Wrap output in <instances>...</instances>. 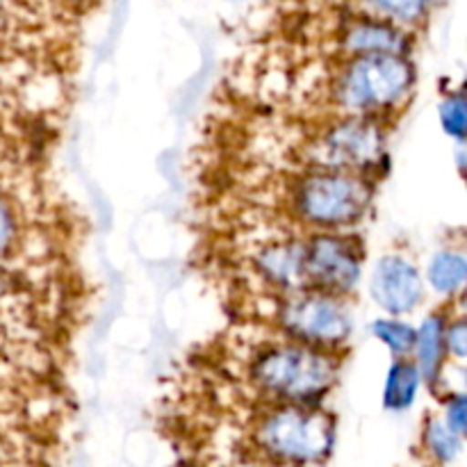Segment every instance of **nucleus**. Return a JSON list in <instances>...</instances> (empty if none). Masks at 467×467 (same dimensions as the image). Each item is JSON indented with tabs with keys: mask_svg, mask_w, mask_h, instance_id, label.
<instances>
[{
	"mask_svg": "<svg viewBox=\"0 0 467 467\" xmlns=\"http://www.w3.org/2000/svg\"><path fill=\"white\" fill-rule=\"evenodd\" d=\"M415 67L404 55H358L347 57L327 85V96L340 117L379 119L409 100Z\"/></svg>",
	"mask_w": 467,
	"mask_h": 467,
	"instance_id": "nucleus-1",
	"label": "nucleus"
},
{
	"mask_svg": "<svg viewBox=\"0 0 467 467\" xmlns=\"http://www.w3.org/2000/svg\"><path fill=\"white\" fill-rule=\"evenodd\" d=\"M340 360L328 349L272 345L249 363V383L274 404L317 406L336 386Z\"/></svg>",
	"mask_w": 467,
	"mask_h": 467,
	"instance_id": "nucleus-2",
	"label": "nucleus"
},
{
	"mask_svg": "<svg viewBox=\"0 0 467 467\" xmlns=\"http://www.w3.org/2000/svg\"><path fill=\"white\" fill-rule=\"evenodd\" d=\"M251 445L272 465H319L336 445V418L319 404H274L251 427Z\"/></svg>",
	"mask_w": 467,
	"mask_h": 467,
	"instance_id": "nucleus-3",
	"label": "nucleus"
},
{
	"mask_svg": "<svg viewBox=\"0 0 467 467\" xmlns=\"http://www.w3.org/2000/svg\"><path fill=\"white\" fill-rule=\"evenodd\" d=\"M287 199L299 222L340 231L365 217L374 199V182L356 173L304 171L290 185Z\"/></svg>",
	"mask_w": 467,
	"mask_h": 467,
	"instance_id": "nucleus-4",
	"label": "nucleus"
},
{
	"mask_svg": "<svg viewBox=\"0 0 467 467\" xmlns=\"http://www.w3.org/2000/svg\"><path fill=\"white\" fill-rule=\"evenodd\" d=\"M304 171L368 176L386 160V132L379 119L337 117L301 144Z\"/></svg>",
	"mask_w": 467,
	"mask_h": 467,
	"instance_id": "nucleus-5",
	"label": "nucleus"
},
{
	"mask_svg": "<svg viewBox=\"0 0 467 467\" xmlns=\"http://www.w3.org/2000/svg\"><path fill=\"white\" fill-rule=\"evenodd\" d=\"M278 327L292 342L315 349L342 345L351 333L349 310L342 299L319 292H299L283 296L276 308Z\"/></svg>",
	"mask_w": 467,
	"mask_h": 467,
	"instance_id": "nucleus-6",
	"label": "nucleus"
},
{
	"mask_svg": "<svg viewBox=\"0 0 467 467\" xmlns=\"http://www.w3.org/2000/svg\"><path fill=\"white\" fill-rule=\"evenodd\" d=\"M363 269V246L351 235L319 233L304 240V274L308 292L337 296L354 290Z\"/></svg>",
	"mask_w": 467,
	"mask_h": 467,
	"instance_id": "nucleus-7",
	"label": "nucleus"
},
{
	"mask_svg": "<svg viewBox=\"0 0 467 467\" xmlns=\"http://www.w3.org/2000/svg\"><path fill=\"white\" fill-rule=\"evenodd\" d=\"M251 265L255 269V276L276 292H283V296L308 292L304 274V240L276 237L272 242H265L255 249Z\"/></svg>",
	"mask_w": 467,
	"mask_h": 467,
	"instance_id": "nucleus-8",
	"label": "nucleus"
},
{
	"mask_svg": "<svg viewBox=\"0 0 467 467\" xmlns=\"http://www.w3.org/2000/svg\"><path fill=\"white\" fill-rule=\"evenodd\" d=\"M424 287L418 267L401 255H386L372 274V296L390 315H404L418 308Z\"/></svg>",
	"mask_w": 467,
	"mask_h": 467,
	"instance_id": "nucleus-9",
	"label": "nucleus"
},
{
	"mask_svg": "<svg viewBox=\"0 0 467 467\" xmlns=\"http://www.w3.org/2000/svg\"><path fill=\"white\" fill-rule=\"evenodd\" d=\"M445 319L441 315H431L424 319L422 328L415 337V351H418V372L424 381H436L441 372V360L445 354Z\"/></svg>",
	"mask_w": 467,
	"mask_h": 467,
	"instance_id": "nucleus-10",
	"label": "nucleus"
},
{
	"mask_svg": "<svg viewBox=\"0 0 467 467\" xmlns=\"http://www.w3.org/2000/svg\"><path fill=\"white\" fill-rule=\"evenodd\" d=\"M420 372L418 365L410 363V360H397L395 368L388 374L386 383V406L390 410H406L415 401L420 388Z\"/></svg>",
	"mask_w": 467,
	"mask_h": 467,
	"instance_id": "nucleus-11",
	"label": "nucleus"
},
{
	"mask_svg": "<svg viewBox=\"0 0 467 467\" xmlns=\"http://www.w3.org/2000/svg\"><path fill=\"white\" fill-rule=\"evenodd\" d=\"M467 274L465 258L454 251H442L433 258L431 267H429V281L442 295H454L463 287Z\"/></svg>",
	"mask_w": 467,
	"mask_h": 467,
	"instance_id": "nucleus-12",
	"label": "nucleus"
},
{
	"mask_svg": "<svg viewBox=\"0 0 467 467\" xmlns=\"http://www.w3.org/2000/svg\"><path fill=\"white\" fill-rule=\"evenodd\" d=\"M424 442L427 450L438 463H451L461 454V436H456L447 424L431 420L424 429Z\"/></svg>",
	"mask_w": 467,
	"mask_h": 467,
	"instance_id": "nucleus-13",
	"label": "nucleus"
},
{
	"mask_svg": "<svg viewBox=\"0 0 467 467\" xmlns=\"http://www.w3.org/2000/svg\"><path fill=\"white\" fill-rule=\"evenodd\" d=\"M372 333L379 340L386 342L388 349L395 356H406L415 349L418 331H413L409 324L397 322V319H379L372 324Z\"/></svg>",
	"mask_w": 467,
	"mask_h": 467,
	"instance_id": "nucleus-14",
	"label": "nucleus"
},
{
	"mask_svg": "<svg viewBox=\"0 0 467 467\" xmlns=\"http://www.w3.org/2000/svg\"><path fill=\"white\" fill-rule=\"evenodd\" d=\"M21 244V219L14 205L0 194V260L12 258Z\"/></svg>",
	"mask_w": 467,
	"mask_h": 467,
	"instance_id": "nucleus-15",
	"label": "nucleus"
},
{
	"mask_svg": "<svg viewBox=\"0 0 467 467\" xmlns=\"http://www.w3.org/2000/svg\"><path fill=\"white\" fill-rule=\"evenodd\" d=\"M441 119H442V126L445 130L450 132L451 137H459L463 140L465 135V100L463 94H451L447 96L445 103L441 105Z\"/></svg>",
	"mask_w": 467,
	"mask_h": 467,
	"instance_id": "nucleus-16",
	"label": "nucleus"
},
{
	"mask_svg": "<svg viewBox=\"0 0 467 467\" xmlns=\"http://www.w3.org/2000/svg\"><path fill=\"white\" fill-rule=\"evenodd\" d=\"M445 351H450L456 358H463L465 356V322L463 319H456L450 322V327H445Z\"/></svg>",
	"mask_w": 467,
	"mask_h": 467,
	"instance_id": "nucleus-17",
	"label": "nucleus"
},
{
	"mask_svg": "<svg viewBox=\"0 0 467 467\" xmlns=\"http://www.w3.org/2000/svg\"><path fill=\"white\" fill-rule=\"evenodd\" d=\"M447 427L456 433L463 436L465 433V397L459 395L447 404Z\"/></svg>",
	"mask_w": 467,
	"mask_h": 467,
	"instance_id": "nucleus-18",
	"label": "nucleus"
},
{
	"mask_svg": "<svg viewBox=\"0 0 467 467\" xmlns=\"http://www.w3.org/2000/svg\"><path fill=\"white\" fill-rule=\"evenodd\" d=\"M14 281H12V276H7V274L5 272H0V301L3 299H7V296H12L14 295Z\"/></svg>",
	"mask_w": 467,
	"mask_h": 467,
	"instance_id": "nucleus-19",
	"label": "nucleus"
},
{
	"mask_svg": "<svg viewBox=\"0 0 467 467\" xmlns=\"http://www.w3.org/2000/svg\"><path fill=\"white\" fill-rule=\"evenodd\" d=\"M272 467H317V465H272Z\"/></svg>",
	"mask_w": 467,
	"mask_h": 467,
	"instance_id": "nucleus-20",
	"label": "nucleus"
}]
</instances>
